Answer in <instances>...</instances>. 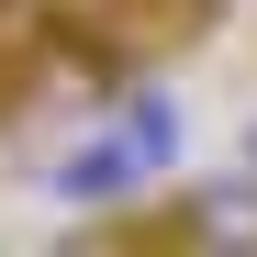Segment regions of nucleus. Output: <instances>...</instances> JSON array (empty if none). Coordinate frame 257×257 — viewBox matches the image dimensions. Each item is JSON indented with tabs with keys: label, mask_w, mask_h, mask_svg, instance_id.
Returning <instances> with one entry per match:
<instances>
[{
	"label": "nucleus",
	"mask_w": 257,
	"mask_h": 257,
	"mask_svg": "<svg viewBox=\"0 0 257 257\" xmlns=\"http://www.w3.org/2000/svg\"><path fill=\"white\" fill-rule=\"evenodd\" d=\"M168 246H201V257H257V179H224V190L168 201Z\"/></svg>",
	"instance_id": "f257e3e1"
}]
</instances>
